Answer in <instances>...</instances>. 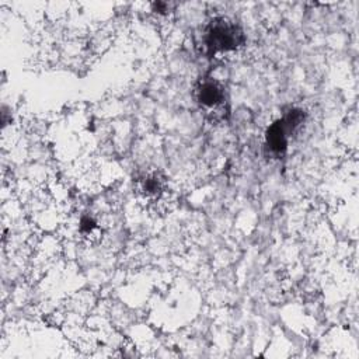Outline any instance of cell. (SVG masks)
<instances>
[{
    "label": "cell",
    "mask_w": 359,
    "mask_h": 359,
    "mask_svg": "<svg viewBox=\"0 0 359 359\" xmlns=\"http://www.w3.org/2000/svg\"><path fill=\"white\" fill-rule=\"evenodd\" d=\"M164 191H165V178L157 171L147 172L140 180H137V192L146 199L156 202L161 198Z\"/></svg>",
    "instance_id": "277c9868"
},
{
    "label": "cell",
    "mask_w": 359,
    "mask_h": 359,
    "mask_svg": "<svg viewBox=\"0 0 359 359\" xmlns=\"http://www.w3.org/2000/svg\"><path fill=\"white\" fill-rule=\"evenodd\" d=\"M195 100L201 111L212 121L224 119L227 115V97L224 87L215 79H202L195 87Z\"/></svg>",
    "instance_id": "7a4b0ae2"
},
{
    "label": "cell",
    "mask_w": 359,
    "mask_h": 359,
    "mask_svg": "<svg viewBox=\"0 0 359 359\" xmlns=\"http://www.w3.org/2000/svg\"><path fill=\"white\" fill-rule=\"evenodd\" d=\"M80 233L83 234V236H93L97 230H98V226H97V222L93 219V217H90V216H84V217H81V220H80Z\"/></svg>",
    "instance_id": "5b68a950"
},
{
    "label": "cell",
    "mask_w": 359,
    "mask_h": 359,
    "mask_svg": "<svg viewBox=\"0 0 359 359\" xmlns=\"http://www.w3.org/2000/svg\"><path fill=\"white\" fill-rule=\"evenodd\" d=\"M294 132L280 118L271 123L265 132V146L273 156H282L289 144V139Z\"/></svg>",
    "instance_id": "3957f363"
},
{
    "label": "cell",
    "mask_w": 359,
    "mask_h": 359,
    "mask_svg": "<svg viewBox=\"0 0 359 359\" xmlns=\"http://www.w3.org/2000/svg\"><path fill=\"white\" fill-rule=\"evenodd\" d=\"M244 42L245 36L243 29L226 17L212 18L203 32V43L210 56L237 50Z\"/></svg>",
    "instance_id": "6da1fadb"
}]
</instances>
